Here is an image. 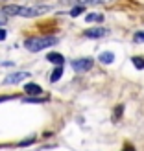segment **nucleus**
<instances>
[{"label": "nucleus", "instance_id": "7", "mask_svg": "<svg viewBox=\"0 0 144 151\" xmlns=\"http://www.w3.org/2000/svg\"><path fill=\"white\" fill-rule=\"evenodd\" d=\"M113 61H115V54H113V52H102L100 54V63L102 65H111Z\"/></svg>", "mask_w": 144, "mask_h": 151}, {"label": "nucleus", "instance_id": "16", "mask_svg": "<svg viewBox=\"0 0 144 151\" xmlns=\"http://www.w3.org/2000/svg\"><path fill=\"white\" fill-rule=\"evenodd\" d=\"M4 39H6V29L0 28V41H4Z\"/></svg>", "mask_w": 144, "mask_h": 151}, {"label": "nucleus", "instance_id": "13", "mask_svg": "<svg viewBox=\"0 0 144 151\" xmlns=\"http://www.w3.org/2000/svg\"><path fill=\"white\" fill-rule=\"evenodd\" d=\"M83 9H85V6H78V7H74V9L70 11V15L72 17H78L80 13H83Z\"/></svg>", "mask_w": 144, "mask_h": 151}, {"label": "nucleus", "instance_id": "9", "mask_svg": "<svg viewBox=\"0 0 144 151\" xmlns=\"http://www.w3.org/2000/svg\"><path fill=\"white\" fill-rule=\"evenodd\" d=\"M85 20L87 22H100V20H103V15L102 13H89L85 17Z\"/></svg>", "mask_w": 144, "mask_h": 151}, {"label": "nucleus", "instance_id": "15", "mask_svg": "<svg viewBox=\"0 0 144 151\" xmlns=\"http://www.w3.org/2000/svg\"><path fill=\"white\" fill-rule=\"evenodd\" d=\"M33 138H30V140H24V142H20V146H28V144H33Z\"/></svg>", "mask_w": 144, "mask_h": 151}, {"label": "nucleus", "instance_id": "3", "mask_svg": "<svg viewBox=\"0 0 144 151\" xmlns=\"http://www.w3.org/2000/svg\"><path fill=\"white\" fill-rule=\"evenodd\" d=\"M90 66H93V59H89V57L74 59V61H72V68H74L76 72H87Z\"/></svg>", "mask_w": 144, "mask_h": 151}, {"label": "nucleus", "instance_id": "5", "mask_svg": "<svg viewBox=\"0 0 144 151\" xmlns=\"http://www.w3.org/2000/svg\"><path fill=\"white\" fill-rule=\"evenodd\" d=\"M105 33L107 32H105L103 28H90L85 32V37H89V39H98V37H103Z\"/></svg>", "mask_w": 144, "mask_h": 151}, {"label": "nucleus", "instance_id": "14", "mask_svg": "<svg viewBox=\"0 0 144 151\" xmlns=\"http://www.w3.org/2000/svg\"><path fill=\"white\" fill-rule=\"evenodd\" d=\"M135 41H137V42H144V32H139L137 35H135Z\"/></svg>", "mask_w": 144, "mask_h": 151}, {"label": "nucleus", "instance_id": "1", "mask_svg": "<svg viewBox=\"0 0 144 151\" xmlns=\"http://www.w3.org/2000/svg\"><path fill=\"white\" fill-rule=\"evenodd\" d=\"M50 9V6H7L4 11L7 15H20V17H37Z\"/></svg>", "mask_w": 144, "mask_h": 151}, {"label": "nucleus", "instance_id": "8", "mask_svg": "<svg viewBox=\"0 0 144 151\" xmlns=\"http://www.w3.org/2000/svg\"><path fill=\"white\" fill-rule=\"evenodd\" d=\"M46 59H48V61H52V63H56L57 66H61V65L65 63L63 55H61V54H56V52H50V54L46 55Z\"/></svg>", "mask_w": 144, "mask_h": 151}, {"label": "nucleus", "instance_id": "10", "mask_svg": "<svg viewBox=\"0 0 144 151\" xmlns=\"http://www.w3.org/2000/svg\"><path fill=\"white\" fill-rule=\"evenodd\" d=\"M61 76H63V66H57V68L54 70V72H52V78H50V81H57L59 78H61Z\"/></svg>", "mask_w": 144, "mask_h": 151}, {"label": "nucleus", "instance_id": "6", "mask_svg": "<svg viewBox=\"0 0 144 151\" xmlns=\"http://www.w3.org/2000/svg\"><path fill=\"white\" fill-rule=\"evenodd\" d=\"M24 90H26V94H32V96H39V94H43V88L37 85V83H26Z\"/></svg>", "mask_w": 144, "mask_h": 151}, {"label": "nucleus", "instance_id": "12", "mask_svg": "<svg viewBox=\"0 0 144 151\" xmlns=\"http://www.w3.org/2000/svg\"><path fill=\"white\" fill-rule=\"evenodd\" d=\"M131 61H133V65L137 66V68H144V59L142 57H133Z\"/></svg>", "mask_w": 144, "mask_h": 151}, {"label": "nucleus", "instance_id": "2", "mask_svg": "<svg viewBox=\"0 0 144 151\" xmlns=\"http://www.w3.org/2000/svg\"><path fill=\"white\" fill-rule=\"evenodd\" d=\"M57 42L56 37H48V35H39V37H30V39L24 41V46L30 50V52H39V50H44L48 46H54Z\"/></svg>", "mask_w": 144, "mask_h": 151}, {"label": "nucleus", "instance_id": "4", "mask_svg": "<svg viewBox=\"0 0 144 151\" xmlns=\"http://www.w3.org/2000/svg\"><path fill=\"white\" fill-rule=\"evenodd\" d=\"M28 78H30L28 72H15V74H11V76L6 78L4 85H17V83H20L22 79H28Z\"/></svg>", "mask_w": 144, "mask_h": 151}, {"label": "nucleus", "instance_id": "11", "mask_svg": "<svg viewBox=\"0 0 144 151\" xmlns=\"http://www.w3.org/2000/svg\"><path fill=\"white\" fill-rule=\"evenodd\" d=\"M83 6H93V4H102V2H109V0H78Z\"/></svg>", "mask_w": 144, "mask_h": 151}, {"label": "nucleus", "instance_id": "17", "mask_svg": "<svg viewBox=\"0 0 144 151\" xmlns=\"http://www.w3.org/2000/svg\"><path fill=\"white\" fill-rule=\"evenodd\" d=\"M4 22H6V20H2V19H0V24H4Z\"/></svg>", "mask_w": 144, "mask_h": 151}]
</instances>
